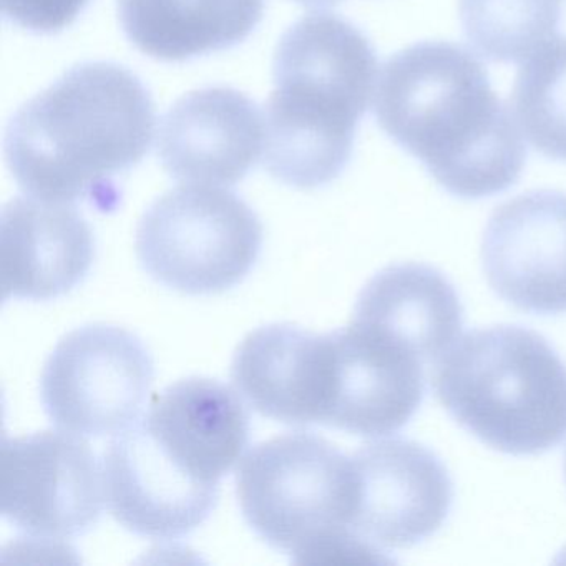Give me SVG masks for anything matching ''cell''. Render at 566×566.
Returning a JSON list of instances; mask_svg holds the SVG:
<instances>
[{"mask_svg":"<svg viewBox=\"0 0 566 566\" xmlns=\"http://www.w3.org/2000/svg\"><path fill=\"white\" fill-rule=\"evenodd\" d=\"M264 125L256 104L230 87H207L178 98L158 130V158L184 184H238L263 150Z\"/></svg>","mask_w":566,"mask_h":566,"instance_id":"cell-13","label":"cell"},{"mask_svg":"<svg viewBox=\"0 0 566 566\" xmlns=\"http://www.w3.org/2000/svg\"><path fill=\"white\" fill-rule=\"evenodd\" d=\"M237 495L251 530L296 562L321 555L387 562L350 532L353 459L323 437L284 433L254 446L238 469Z\"/></svg>","mask_w":566,"mask_h":566,"instance_id":"cell-5","label":"cell"},{"mask_svg":"<svg viewBox=\"0 0 566 566\" xmlns=\"http://www.w3.org/2000/svg\"><path fill=\"white\" fill-rule=\"evenodd\" d=\"M353 321L382 331L423 363H437L459 340L463 306L455 286L436 268L390 264L367 281Z\"/></svg>","mask_w":566,"mask_h":566,"instance_id":"cell-17","label":"cell"},{"mask_svg":"<svg viewBox=\"0 0 566 566\" xmlns=\"http://www.w3.org/2000/svg\"><path fill=\"white\" fill-rule=\"evenodd\" d=\"M105 502L104 470L81 437L45 430L4 439L0 512L22 532L42 539L84 535Z\"/></svg>","mask_w":566,"mask_h":566,"instance_id":"cell-8","label":"cell"},{"mask_svg":"<svg viewBox=\"0 0 566 566\" xmlns=\"http://www.w3.org/2000/svg\"><path fill=\"white\" fill-rule=\"evenodd\" d=\"M95 238L85 218L65 203L14 198L0 218L4 300L51 301L87 277Z\"/></svg>","mask_w":566,"mask_h":566,"instance_id":"cell-14","label":"cell"},{"mask_svg":"<svg viewBox=\"0 0 566 566\" xmlns=\"http://www.w3.org/2000/svg\"><path fill=\"white\" fill-rule=\"evenodd\" d=\"M142 420L184 469L214 485L240 462L250 443V413L240 397L205 377L168 386Z\"/></svg>","mask_w":566,"mask_h":566,"instance_id":"cell-15","label":"cell"},{"mask_svg":"<svg viewBox=\"0 0 566 566\" xmlns=\"http://www.w3.org/2000/svg\"><path fill=\"white\" fill-rule=\"evenodd\" d=\"M91 0H2L4 18L34 34H57L77 21Z\"/></svg>","mask_w":566,"mask_h":566,"instance_id":"cell-21","label":"cell"},{"mask_svg":"<svg viewBox=\"0 0 566 566\" xmlns=\"http://www.w3.org/2000/svg\"><path fill=\"white\" fill-rule=\"evenodd\" d=\"M294 2L306 8H327V6L339 4L340 0H294Z\"/></svg>","mask_w":566,"mask_h":566,"instance_id":"cell-22","label":"cell"},{"mask_svg":"<svg viewBox=\"0 0 566 566\" xmlns=\"http://www.w3.org/2000/svg\"><path fill=\"white\" fill-rule=\"evenodd\" d=\"M433 389L480 442L510 455H538L566 439V364L522 326L465 334L439 360Z\"/></svg>","mask_w":566,"mask_h":566,"instance_id":"cell-4","label":"cell"},{"mask_svg":"<svg viewBox=\"0 0 566 566\" xmlns=\"http://www.w3.org/2000/svg\"><path fill=\"white\" fill-rule=\"evenodd\" d=\"M377 124L463 200L503 193L526 161L522 128L493 92L475 54L450 42H419L384 64Z\"/></svg>","mask_w":566,"mask_h":566,"instance_id":"cell-1","label":"cell"},{"mask_svg":"<svg viewBox=\"0 0 566 566\" xmlns=\"http://www.w3.org/2000/svg\"><path fill=\"white\" fill-rule=\"evenodd\" d=\"M135 247L157 283L191 296L224 293L256 264L263 224L231 191L181 187L145 211Z\"/></svg>","mask_w":566,"mask_h":566,"instance_id":"cell-6","label":"cell"},{"mask_svg":"<svg viewBox=\"0 0 566 566\" xmlns=\"http://www.w3.org/2000/svg\"><path fill=\"white\" fill-rule=\"evenodd\" d=\"M356 499L350 532L374 549L410 548L432 536L452 510L453 483L422 443L377 440L353 457Z\"/></svg>","mask_w":566,"mask_h":566,"instance_id":"cell-9","label":"cell"},{"mask_svg":"<svg viewBox=\"0 0 566 566\" xmlns=\"http://www.w3.org/2000/svg\"><path fill=\"white\" fill-rule=\"evenodd\" d=\"M376 74L373 44L346 19L311 14L287 29L264 104L263 160L271 177L301 190L336 180L353 157Z\"/></svg>","mask_w":566,"mask_h":566,"instance_id":"cell-3","label":"cell"},{"mask_svg":"<svg viewBox=\"0 0 566 566\" xmlns=\"http://www.w3.org/2000/svg\"><path fill=\"white\" fill-rule=\"evenodd\" d=\"M102 470L112 515L145 538L187 536L211 515L220 496V485L191 475L142 419L108 443Z\"/></svg>","mask_w":566,"mask_h":566,"instance_id":"cell-12","label":"cell"},{"mask_svg":"<svg viewBox=\"0 0 566 566\" xmlns=\"http://www.w3.org/2000/svg\"><path fill=\"white\" fill-rule=\"evenodd\" d=\"M486 281L526 313H566V193L536 190L500 205L482 241Z\"/></svg>","mask_w":566,"mask_h":566,"instance_id":"cell-11","label":"cell"},{"mask_svg":"<svg viewBox=\"0 0 566 566\" xmlns=\"http://www.w3.org/2000/svg\"><path fill=\"white\" fill-rule=\"evenodd\" d=\"M423 360L367 324L327 333L323 426L360 437H386L416 416L426 396Z\"/></svg>","mask_w":566,"mask_h":566,"instance_id":"cell-10","label":"cell"},{"mask_svg":"<svg viewBox=\"0 0 566 566\" xmlns=\"http://www.w3.org/2000/svg\"><path fill=\"white\" fill-rule=\"evenodd\" d=\"M523 137L549 160L566 161V38H553L526 59L513 87Z\"/></svg>","mask_w":566,"mask_h":566,"instance_id":"cell-20","label":"cell"},{"mask_svg":"<svg viewBox=\"0 0 566 566\" xmlns=\"http://www.w3.org/2000/svg\"><path fill=\"white\" fill-rule=\"evenodd\" d=\"M155 366L140 337L114 324H88L62 337L41 377L52 423L77 436L120 433L137 420Z\"/></svg>","mask_w":566,"mask_h":566,"instance_id":"cell-7","label":"cell"},{"mask_svg":"<svg viewBox=\"0 0 566 566\" xmlns=\"http://www.w3.org/2000/svg\"><path fill=\"white\" fill-rule=\"evenodd\" d=\"M154 127L144 82L122 65L88 62L15 112L6 161L29 197L114 210L120 201L115 177L144 160Z\"/></svg>","mask_w":566,"mask_h":566,"instance_id":"cell-2","label":"cell"},{"mask_svg":"<svg viewBox=\"0 0 566 566\" xmlns=\"http://www.w3.org/2000/svg\"><path fill=\"white\" fill-rule=\"evenodd\" d=\"M324 334L270 324L244 337L231 363V380L251 407L291 426L321 423Z\"/></svg>","mask_w":566,"mask_h":566,"instance_id":"cell-16","label":"cell"},{"mask_svg":"<svg viewBox=\"0 0 566 566\" xmlns=\"http://www.w3.org/2000/svg\"><path fill=\"white\" fill-rule=\"evenodd\" d=\"M467 41L490 62H523L558 34L563 0H459Z\"/></svg>","mask_w":566,"mask_h":566,"instance_id":"cell-19","label":"cell"},{"mask_svg":"<svg viewBox=\"0 0 566 566\" xmlns=\"http://www.w3.org/2000/svg\"><path fill=\"white\" fill-rule=\"evenodd\" d=\"M128 41L148 57L185 62L247 41L264 0H117Z\"/></svg>","mask_w":566,"mask_h":566,"instance_id":"cell-18","label":"cell"},{"mask_svg":"<svg viewBox=\"0 0 566 566\" xmlns=\"http://www.w3.org/2000/svg\"><path fill=\"white\" fill-rule=\"evenodd\" d=\"M565 476H566V455H565Z\"/></svg>","mask_w":566,"mask_h":566,"instance_id":"cell-23","label":"cell"}]
</instances>
